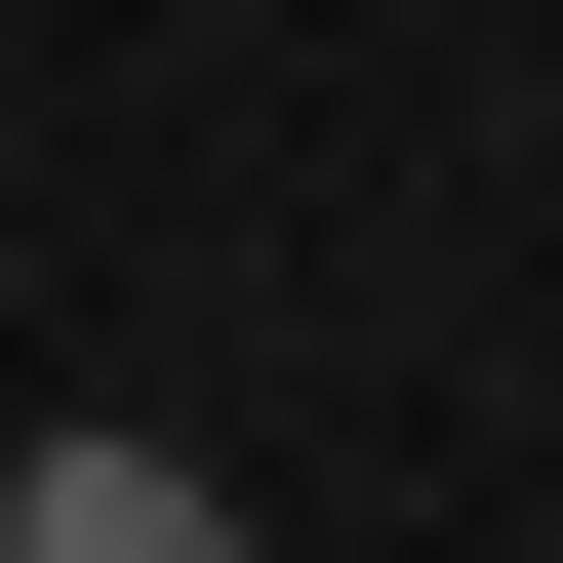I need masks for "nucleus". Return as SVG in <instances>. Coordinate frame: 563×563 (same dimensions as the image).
Listing matches in <instances>:
<instances>
[{
    "label": "nucleus",
    "instance_id": "obj_1",
    "mask_svg": "<svg viewBox=\"0 0 563 563\" xmlns=\"http://www.w3.org/2000/svg\"><path fill=\"white\" fill-rule=\"evenodd\" d=\"M0 563H242V483H201V443H41V483H0Z\"/></svg>",
    "mask_w": 563,
    "mask_h": 563
}]
</instances>
